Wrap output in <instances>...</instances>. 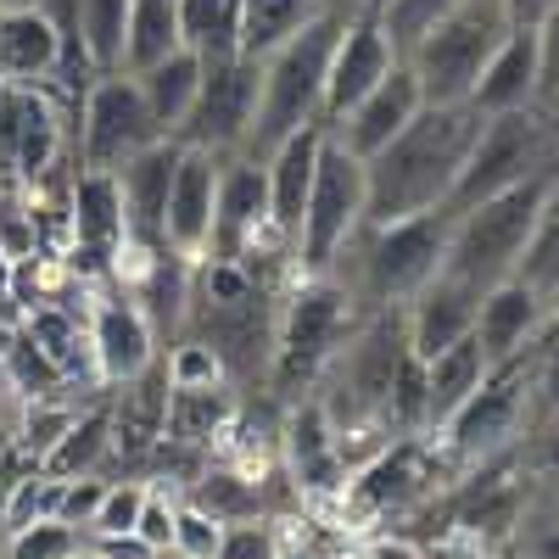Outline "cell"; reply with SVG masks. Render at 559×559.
<instances>
[{
  "mask_svg": "<svg viewBox=\"0 0 559 559\" xmlns=\"http://www.w3.org/2000/svg\"><path fill=\"white\" fill-rule=\"evenodd\" d=\"M218 174L224 157L207 146H179L174 185H168V213H163V247L185 263H202L213 241V207H218Z\"/></svg>",
  "mask_w": 559,
  "mask_h": 559,
  "instance_id": "ac0fdd59",
  "label": "cell"
},
{
  "mask_svg": "<svg viewBox=\"0 0 559 559\" xmlns=\"http://www.w3.org/2000/svg\"><path fill=\"white\" fill-rule=\"evenodd\" d=\"M364 324V302L347 280L331 274H297V286L286 297V308L274 313V358H269V381L302 397L319 386L324 364L342 353V342Z\"/></svg>",
  "mask_w": 559,
  "mask_h": 559,
  "instance_id": "3957f363",
  "label": "cell"
},
{
  "mask_svg": "<svg viewBox=\"0 0 559 559\" xmlns=\"http://www.w3.org/2000/svg\"><path fill=\"white\" fill-rule=\"evenodd\" d=\"M532 358H537V408H543V414H554V408H559V297L543 308V324H537Z\"/></svg>",
  "mask_w": 559,
  "mask_h": 559,
  "instance_id": "ee69618b",
  "label": "cell"
},
{
  "mask_svg": "<svg viewBox=\"0 0 559 559\" xmlns=\"http://www.w3.org/2000/svg\"><path fill=\"white\" fill-rule=\"evenodd\" d=\"M331 129L324 123H302L297 134H286L280 146L263 157V174H269V218H274V236L280 241H297V224H302V207H308V191H313V168H319V152Z\"/></svg>",
  "mask_w": 559,
  "mask_h": 559,
  "instance_id": "cb8c5ba5",
  "label": "cell"
},
{
  "mask_svg": "<svg viewBox=\"0 0 559 559\" xmlns=\"http://www.w3.org/2000/svg\"><path fill=\"white\" fill-rule=\"evenodd\" d=\"M419 107H426V96H419V79H414V68L397 57V62H392V73H386L376 90H369V96H364V102H358V107L331 129V134L342 140V146H347L353 157H364V163H369V157H376V152L386 146V140H392V134L419 112Z\"/></svg>",
  "mask_w": 559,
  "mask_h": 559,
  "instance_id": "603a6c76",
  "label": "cell"
},
{
  "mask_svg": "<svg viewBox=\"0 0 559 559\" xmlns=\"http://www.w3.org/2000/svg\"><path fill=\"white\" fill-rule=\"evenodd\" d=\"M537 62H543V102H559V7L537 28Z\"/></svg>",
  "mask_w": 559,
  "mask_h": 559,
  "instance_id": "681fc988",
  "label": "cell"
},
{
  "mask_svg": "<svg viewBox=\"0 0 559 559\" xmlns=\"http://www.w3.org/2000/svg\"><path fill=\"white\" fill-rule=\"evenodd\" d=\"M509 34V17H503V0H464L459 12H448L426 39L403 57L419 79V96L426 107H459L471 102V90L492 57V45Z\"/></svg>",
  "mask_w": 559,
  "mask_h": 559,
  "instance_id": "52a82bcc",
  "label": "cell"
},
{
  "mask_svg": "<svg viewBox=\"0 0 559 559\" xmlns=\"http://www.w3.org/2000/svg\"><path fill=\"white\" fill-rule=\"evenodd\" d=\"M369 7H376V0H369Z\"/></svg>",
  "mask_w": 559,
  "mask_h": 559,
  "instance_id": "6f0895ef",
  "label": "cell"
},
{
  "mask_svg": "<svg viewBox=\"0 0 559 559\" xmlns=\"http://www.w3.org/2000/svg\"><path fill=\"white\" fill-rule=\"evenodd\" d=\"M68 157V129L45 90L0 84V185L7 191H45Z\"/></svg>",
  "mask_w": 559,
  "mask_h": 559,
  "instance_id": "7c38bea8",
  "label": "cell"
},
{
  "mask_svg": "<svg viewBox=\"0 0 559 559\" xmlns=\"http://www.w3.org/2000/svg\"><path fill=\"white\" fill-rule=\"evenodd\" d=\"M464 0H376V17H381V28H386V39H392V51L397 57H408L419 39H426L448 12H459Z\"/></svg>",
  "mask_w": 559,
  "mask_h": 559,
  "instance_id": "74e56055",
  "label": "cell"
},
{
  "mask_svg": "<svg viewBox=\"0 0 559 559\" xmlns=\"http://www.w3.org/2000/svg\"><path fill=\"white\" fill-rule=\"evenodd\" d=\"M397 51H392V39L376 17V7L369 12H353L342 39H336V51H331V68H324V102H319V123L324 129H336L369 90H376L386 73H392Z\"/></svg>",
  "mask_w": 559,
  "mask_h": 559,
  "instance_id": "9a60e30c",
  "label": "cell"
},
{
  "mask_svg": "<svg viewBox=\"0 0 559 559\" xmlns=\"http://www.w3.org/2000/svg\"><path fill=\"white\" fill-rule=\"evenodd\" d=\"M442 471H448V459L431 437H419V431L392 437L386 448H376L364 464L347 471L342 509L353 521H397L437 492Z\"/></svg>",
  "mask_w": 559,
  "mask_h": 559,
  "instance_id": "30bf717a",
  "label": "cell"
},
{
  "mask_svg": "<svg viewBox=\"0 0 559 559\" xmlns=\"http://www.w3.org/2000/svg\"><path fill=\"white\" fill-rule=\"evenodd\" d=\"M129 0H79V51L90 73H123Z\"/></svg>",
  "mask_w": 559,
  "mask_h": 559,
  "instance_id": "836d02e7",
  "label": "cell"
},
{
  "mask_svg": "<svg viewBox=\"0 0 559 559\" xmlns=\"http://www.w3.org/2000/svg\"><path fill=\"white\" fill-rule=\"evenodd\" d=\"M102 492H107V481H96V476H73V481H62L57 521H68V526L90 532V521H96V503H102Z\"/></svg>",
  "mask_w": 559,
  "mask_h": 559,
  "instance_id": "7dc6e473",
  "label": "cell"
},
{
  "mask_svg": "<svg viewBox=\"0 0 559 559\" xmlns=\"http://www.w3.org/2000/svg\"><path fill=\"white\" fill-rule=\"evenodd\" d=\"M73 559H102V554H96V548H79V554H73Z\"/></svg>",
  "mask_w": 559,
  "mask_h": 559,
  "instance_id": "9f6ffc18",
  "label": "cell"
},
{
  "mask_svg": "<svg viewBox=\"0 0 559 559\" xmlns=\"http://www.w3.org/2000/svg\"><path fill=\"white\" fill-rule=\"evenodd\" d=\"M229 419H236V392L229 386H168L163 448H213Z\"/></svg>",
  "mask_w": 559,
  "mask_h": 559,
  "instance_id": "f1b7e54d",
  "label": "cell"
},
{
  "mask_svg": "<svg viewBox=\"0 0 559 559\" xmlns=\"http://www.w3.org/2000/svg\"><path fill=\"white\" fill-rule=\"evenodd\" d=\"M515 274L526 280L543 302L559 297V168L548 179V197H543V213H537V229H532V247H526V258H521Z\"/></svg>",
  "mask_w": 559,
  "mask_h": 559,
  "instance_id": "8d00e7d4",
  "label": "cell"
},
{
  "mask_svg": "<svg viewBox=\"0 0 559 559\" xmlns=\"http://www.w3.org/2000/svg\"><path fill=\"white\" fill-rule=\"evenodd\" d=\"M353 12L342 7H319L292 39H280L274 51L258 62V112H252V134L241 157H269L286 134H297L302 123H319V102H324V68L347 28Z\"/></svg>",
  "mask_w": 559,
  "mask_h": 559,
  "instance_id": "7a4b0ae2",
  "label": "cell"
},
{
  "mask_svg": "<svg viewBox=\"0 0 559 559\" xmlns=\"http://www.w3.org/2000/svg\"><path fill=\"white\" fill-rule=\"evenodd\" d=\"M324 0H241V57L263 62L280 39H292Z\"/></svg>",
  "mask_w": 559,
  "mask_h": 559,
  "instance_id": "d590c367",
  "label": "cell"
},
{
  "mask_svg": "<svg viewBox=\"0 0 559 559\" xmlns=\"http://www.w3.org/2000/svg\"><path fill=\"white\" fill-rule=\"evenodd\" d=\"M218 543H224V521L207 515L202 503L185 498V503L174 509V554H179V559H213Z\"/></svg>",
  "mask_w": 559,
  "mask_h": 559,
  "instance_id": "7bdbcfd3",
  "label": "cell"
},
{
  "mask_svg": "<svg viewBox=\"0 0 559 559\" xmlns=\"http://www.w3.org/2000/svg\"><path fill=\"white\" fill-rule=\"evenodd\" d=\"M191 503H202L207 515H218L224 526H236L241 515H252V509H258V481L241 476V471H207L197 481V498Z\"/></svg>",
  "mask_w": 559,
  "mask_h": 559,
  "instance_id": "ab89813d",
  "label": "cell"
},
{
  "mask_svg": "<svg viewBox=\"0 0 559 559\" xmlns=\"http://www.w3.org/2000/svg\"><path fill=\"white\" fill-rule=\"evenodd\" d=\"M554 168H543V174H532L521 185H509V191H498V197H481L471 207H459L453 229H448L442 269L453 280H464V286H476V292H492L498 280L515 274L526 247H532V229H537V213H543Z\"/></svg>",
  "mask_w": 559,
  "mask_h": 559,
  "instance_id": "277c9868",
  "label": "cell"
},
{
  "mask_svg": "<svg viewBox=\"0 0 559 559\" xmlns=\"http://www.w3.org/2000/svg\"><path fill=\"white\" fill-rule=\"evenodd\" d=\"M559 7V0H503L509 28H543V17Z\"/></svg>",
  "mask_w": 559,
  "mask_h": 559,
  "instance_id": "816d5d0a",
  "label": "cell"
},
{
  "mask_svg": "<svg viewBox=\"0 0 559 559\" xmlns=\"http://www.w3.org/2000/svg\"><path fill=\"white\" fill-rule=\"evenodd\" d=\"M419 364H426V437H437L453 419V408L481 386L487 353L476 336H459L453 347H442L437 358H419Z\"/></svg>",
  "mask_w": 559,
  "mask_h": 559,
  "instance_id": "f546056e",
  "label": "cell"
},
{
  "mask_svg": "<svg viewBox=\"0 0 559 559\" xmlns=\"http://www.w3.org/2000/svg\"><path fill=\"white\" fill-rule=\"evenodd\" d=\"M134 84H140V96H146V112L157 118V129L179 134L185 118H191V107H197V90H202V57L179 45V51H168L163 62L140 68Z\"/></svg>",
  "mask_w": 559,
  "mask_h": 559,
  "instance_id": "4dcf8cb0",
  "label": "cell"
},
{
  "mask_svg": "<svg viewBox=\"0 0 559 559\" xmlns=\"http://www.w3.org/2000/svg\"><path fill=\"white\" fill-rule=\"evenodd\" d=\"M90 548H96L102 559H163L140 532H112V537H90Z\"/></svg>",
  "mask_w": 559,
  "mask_h": 559,
  "instance_id": "f907efd6",
  "label": "cell"
},
{
  "mask_svg": "<svg viewBox=\"0 0 559 559\" xmlns=\"http://www.w3.org/2000/svg\"><path fill=\"white\" fill-rule=\"evenodd\" d=\"M286 464H292V481L302 498L313 503H342V487H347V459L336 448V431H331V414H324L319 397H302L292 414H286Z\"/></svg>",
  "mask_w": 559,
  "mask_h": 559,
  "instance_id": "d6986e66",
  "label": "cell"
},
{
  "mask_svg": "<svg viewBox=\"0 0 559 559\" xmlns=\"http://www.w3.org/2000/svg\"><path fill=\"white\" fill-rule=\"evenodd\" d=\"M532 408H537V358L526 347V353L503 358V364H487L481 386L453 408V419L431 442L442 448V459L453 464V471H476V464L515 448Z\"/></svg>",
  "mask_w": 559,
  "mask_h": 559,
  "instance_id": "5b68a950",
  "label": "cell"
},
{
  "mask_svg": "<svg viewBox=\"0 0 559 559\" xmlns=\"http://www.w3.org/2000/svg\"><path fill=\"white\" fill-rule=\"evenodd\" d=\"M90 532L68 526V521H34V526H17L12 543H7V559H73L84 548Z\"/></svg>",
  "mask_w": 559,
  "mask_h": 559,
  "instance_id": "b9f144b4",
  "label": "cell"
},
{
  "mask_svg": "<svg viewBox=\"0 0 559 559\" xmlns=\"http://www.w3.org/2000/svg\"><path fill=\"white\" fill-rule=\"evenodd\" d=\"M481 112L459 107H419L386 146L364 163V224H392L414 213H437L453 202L459 168L471 157Z\"/></svg>",
  "mask_w": 559,
  "mask_h": 559,
  "instance_id": "6da1fadb",
  "label": "cell"
},
{
  "mask_svg": "<svg viewBox=\"0 0 559 559\" xmlns=\"http://www.w3.org/2000/svg\"><path fill=\"white\" fill-rule=\"evenodd\" d=\"M57 73H68V45H62L57 23L45 17L34 0L0 7V84L39 90Z\"/></svg>",
  "mask_w": 559,
  "mask_h": 559,
  "instance_id": "44dd1931",
  "label": "cell"
},
{
  "mask_svg": "<svg viewBox=\"0 0 559 559\" xmlns=\"http://www.w3.org/2000/svg\"><path fill=\"white\" fill-rule=\"evenodd\" d=\"M163 381L168 386H229V369L202 336H185L163 358Z\"/></svg>",
  "mask_w": 559,
  "mask_h": 559,
  "instance_id": "60d3db41",
  "label": "cell"
},
{
  "mask_svg": "<svg viewBox=\"0 0 559 559\" xmlns=\"http://www.w3.org/2000/svg\"><path fill=\"white\" fill-rule=\"evenodd\" d=\"M476 308H481V292L453 280L448 269H437L431 286H419L408 302H403V324H408V347L414 358H437L442 347H453L459 336L476 331Z\"/></svg>",
  "mask_w": 559,
  "mask_h": 559,
  "instance_id": "7402d4cb",
  "label": "cell"
},
{
  "mask_svg": "<svg viewBox=\"0 0 559 559\" xmlns=\"http://www.w3.org/2000/svg\"><path fill=\"white\" fill-rule=\"evenodd\" d=\"M269 559H313V554H302V548H274Z\"/></svg>",
  "mask_w": 559,
  "mask_h": 559,
  "instance_id": "11a10c76",
  "label": "cell"
},
{
  "mask_svg": "<svg viewBox=\"0 0 559 559\" xmlns=\"http://www.w3.org/2000/svg\"><path fill=\"white\" fill-rule=\"evenodd\" d=\"M140 503H146V481H107L96 521H90V537H112V532H134Z\"/></svg>",
  "mask_w": 559,
  "mask_h": 559,
  "instance_id": "f6af8a7d",
  "label": "cell"
},
{
  "mask_svg": "<svg viewBox=\"0 0 559 559\" xmlns=\"http://www.w3.org/2000/svg\"><path fill=\"white\" fill-rule=\"evenodd\" d=\"M358 229H364V157H353L331 134L319 152L313 191H308L297 241H292L297 274H331L336 258L358 241Z\"/></svg>",
  "mask_w": 559,
  "mask_h": 559,
  "instance_id": "9c48e42d",
  "label": "cell"
},
{
  "mask_svg": "<svg viewBox=\"0 0 559 559\" xmlns=\"http://www.w3.org/2000/svg\"><path fill=\"white\" fill-rule=\"evenodd\" d=\"M554 163H559V140H554L543 102H532L521 112H492V118H481V129L471 140V157L459 168L448 213L471 207L481 197H498V191H509V185H521V179H532Z\"/></svg>",
  "mask_w": 559,
  "mask_h": 559,
  "instance_id": "ba28073f",
  "label": "cell"
},
{
  "mask_svg": "<svg viewBox=\"0 0 559 559\" xmlns=\"http://www.w3.org/2000/svg\"><path fill=\"white\" fill-rule=\"evenodd\" d=\"M7 292H12V258L0 252V297H7Z\"/></svg>",
  "mask_w": 559,
  "mask_h": 559,
  "instance_id": "db71d44e",
  "label": "cell"
},
{
  "mask_svg": "<svg viewBox=\"0 0 559 559\" xmlns=\"http://www.w3.org/2000/svg\"><path fill=\"white\" fill-rule=\"evenodd\" d=\"M179 51V0H129V45L123 73H140Z\"/></svg>",
  "mask_w": 559,
  "mask_h": 559,
  "instance_id": "e575fe53",
  "label": "cell"
},
{
  "mask_svg": "<svg viewBox=\"0 0 559 559\" xmlns=\"http://www.w3.org/2000/svg\"><path fill=\"white\" fill-rule=\"evenodd\" d=\"M543 102V62H537V28H509L498 45H492V57L471 90V107L481 118L492 112H521Z\"/></svg>",
  "mask_w": 559,
  "mask_h": 559,
  "instance_id": "484cf974",
  "label": "cell"
},
{
  "mask_svg": "<svg viewBox=\"0 0 559 559\" xmlns=\"http://www.w3.org/2000/svg\"><path fill=\"white\" fill-rule=\"evenodd\" d=\"M174 509H179V498H168L163 487H146V503H140L134 532L146 537L157 554H168V548H174Z\"/></svg>",
  "mask_w": 559,
  "mask_h": 559,
  "instance_id": "bcb514c9",
  "label": "cell"
},
{
  "mask_svg": "<svg viewBox=\"0 0 559 559\" xmlns=\"http://www.w3.org/2000/svg\"><path fill=\"white\" fill-rule=\"evenodd\" d=\"M252 112H258V62L213 57V62H202L197 107L174 140L179 146H207L218 157H241L247 134H252Z\"/></svg>",
  "mask_w": 559,
  "mask_h": 559,
  "instance_id": "4fadbf2b",
  "label": "cell"
},
{
  "mask_svg": "<svg viewBox=\"0 0 559 559\" xmlns=\"http://www.w3.org/2000/svg\"><path fill=\"white\" fill-rule=\"evenodd\" d=\"M179 45L213 57H241V0H179Z\"/></svg>",
  "mask_w": 559,
  "mask_h": 559,
  "instance_id": "d6a6232c",
  "label": "cell"
},
{
  "mask_svg": "<svg viewBox=\"0 0 559 559\" xmlns=\"http://www.w3.org/2000/svg\"><path fill=\"white\" fill-rule=\"evenodd\" d=\"M274 548H280L274 526H258V521L241 526V521H236V526H224V543H218L213 559H269Z\"/></svg>",
  "mask_w": 559,
  "mask_h": 559,
  "instance_id": "c3c4849f",
  "label": "cell"
},
{
  "mask_svg": "<svg viewBox=\"0 0 559 559\" xmlns=\"http://www.w3.org/2000/svg\"><path fill=\"white\" fill-rule=\"evenodd\" d=\"M269 236H274V218H269V174H263V163H258V157H224L207 258L252 263ZM274 241H280V236H274Z\"/></svg>",
  "mask_w": 559,
  "mask_h": 559,
  "instance_id": "2e32d148",
  "label": "cell"
},
{
  "mask_svg": "<svg viewBox=\"0 0 559 559\" xmlns=\"http://www.w3.org/2000/svg\"><path fill=\"white\" fill-rule=\"evenodd\" d=\"M112 453V408L107 403H96V408H79L73 414V426L62 431V442L45 453V464L39 471H51V476H62V481H73V476H96V464Z\"/></svg>",
  "mask_w": 559,
  "mask_h": 559,
  "instance_id": "1f68e13d",
  "label": "cell"
},
{
  "mask_svg": "<svg viewBox=\"0 0 559 559\" xmlns=\"http://www.w3.org/2000/svg\"><path fill=\"white\" fill-rule=\"evenodd\" d=\"M453 213H414L392 224H364V258H358V302L364 308H403L419 286H431L448 258Z\"/></svg>",
  "mask_w": 559,
  "mask_h": 559,
  "instance_id": "8992f818",
  "label": "cell"
},
{
  "mask_svg": "<svg viewBox=\"0 0 559 559\" xmlns=\"http://www.w3.org/2000/svg\"><path fill=\"white\" fill-rule=\"evenodd\" d=\"M163 403H168L163 364H152L146 376L123 381V392L107 403L112 408V453L118 459H146L152 448H163Z\"/></svg>",
  "mask_w": 559,
  "mask_h": 559,
  "instance_id": "83f0119b",
  "label": "cell"
},
{
  "mask_svg": "<svg viewBox=\"0 0 559 559\" xmlns=\"http://www.w3.org/2000/svg\"><path fill=\"white\" fill-rule=\"evenodd\" d=\"M68 247H73V269H90L96 280L112 274V258L129 247L118 174L73 168V185H68Z\"/></svg>",
  "mask_w": 559,
  "mask_h": 559,
  "instance_id": "e0dca14e",
  "label": "cell"
},
{
  "mask_svg": "<svg viewBox=\"0 0 559 559\" xmlns=\"http://www.w3.org/2000/svg\"><path fill=\"white\" fill-rule=\"evenodd\" d=\"M57 503H62V476L28 471L23 481H12L7 503H0V521H7V532H17V526H34V521H51Z\"/></svg>",
  "mask_w": 559,
  "mask_h": 559,
  "instance_id": "f35d334b",
  "label": "cell"
},
{
  "mask_svg": "<svg viewBox=\"0 0 559 559\" xmlns=\"http://www.w3.org/2000/svg\"><path fill=\"white\" fill-rule=\"evenodd\" d=\"M168 140L157 129V118L146 112L134 73H96L79 102V168L96 174H118L129 157H140L146 146Z\"/></svg>",
  "mask_w": 559,
  "mask_h": 559,
  "instance_id": "8fae6325",
  "label": "cell"
},
{
  "mask_svg": "<svg viewBox=\"0 0 559 559\" xmlns=\"http://www.w3.org/2000/svg\"><path fill=\"white\" fill-rule=\"evenodd\" d=\"M174 163H179V140H157L140 157H129L118 168V197H123V224L134 247L163 252V213H168V185H174Z\"/></svg>",
  "mask_w": 559,
  "mask_h": 559,
  "instance_id": "d4e9b609",
  "label": "cell"
},
{
  "mask_svg": "<svg viewBox=\"0 0 559 559\" xmlns=\"http://www.w3.org/2000/svg\"><path fill=\"white\" fill-rule=\"evenodd\" d=\"M521 503H526V481H521L515 464H509V453H498V459L476 464L471 487L453 498V521H448V532L476 537V543L492 554V548L509 543V532L521 526Z\"/></svg>",
  "mask_w": 559,
  "mask_h": 559,
  "instance_id": "ffe728a7",
  "label": "cell"
},
{
  "mask_svg": "<svg viewBox=\"0 0 559 559\" xmlns=\"http://www.w3.org/2000/svg\"><path fill=\"white\" fill-rule=\"evenodd\" d=\"M84 331H90V364H96V381L102 386H123L134 376H146L157 364V331L140 297L118 280H102L90 292V308H84Z\"/></svg>",
  "mask_w": 559,
  "mask_h": 559,
  "instance_id": "5bb4252c",
  "label": "cell"
},
{
  "mask_svg": "<svg viewBox=\"0 0 559 559\" xmlns=\"http://www.w3.org/2000/svg\"><path fill=\"white\" fill-rule=\"evenodd\" d=\"M543 297L526 286L521 274H509L498 280L492 292H481V308H476V342L487 353V364H503V358H515L537 342V324H543Z\"/></svg>",
  "mask_w": 559,
  "mask_h": 559,
  "instance_id": "4316f807",
  "label": "cell"
},
{
  "mask_svg": "<svg viewBox=\"0 0 559 559\" xmlns=\"http://www.w3.org/2000/svg\"><path fill=\"white\" fill-rule=\"evenodd\" d=\"M364 559H419V554H414L408 543H376V548H369Z\"/></svg>",
  "mask_w": 559,
  "mask_h": 559,
  "instance_id": "f5cc1de1",
  "label": "cell"
}]
</instances>
